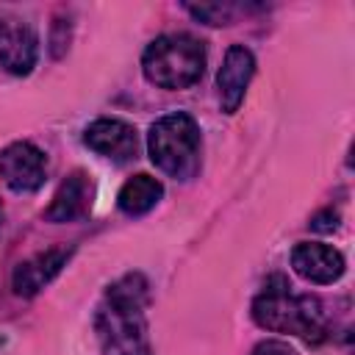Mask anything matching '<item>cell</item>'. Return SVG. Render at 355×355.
<instances>
[{
  "label": "cell",
  "mask_w": 355,
  "mask_h": 355,
  "mask_svg": "<svg viewBox=\"0 0 355 355\" xmlns=\"http://www.w3.org/2000/svg\"><path fill=\"white\" fill-rule=\"evenodd\" d=\"M150 286L144 275L130 272L108 286L97 313L94 330L105 355H144L147 352V319L144 308Z\"/></svg>",
  "instance_id": "cell-1"
},
{
  "label": "cell",
  "mask_w": 355,
  "mask_h": 355,
  "mask_svg": "<svg viewBox=\"0 0 355 355\" xmlns=\"http://www.w3.org/2000/svg\"><path fill=\"white\" fill-rule=\"evenodd\" d=\"M252 319L272 333H291L308 344H319L327 333L319 297L294 294L283 275H272L252 302Z\"/></svg>",
  "instance_id": "cell-2"
},
{
  "label": "cell",
  "mask_w": 355,
  "mask_h": 355,
  "mask_svg": "<svg viewBox=\"0 0 355 355\" xmlns=\"http://www.w3.org/2000/svg\"><path fill=\"white\" fill-rule=\"evenodd\" d=\"M141 69L161 89H189L202 78L205 44L189 33H164L147 44Z\"/></svg>",
  "instance_id": "cell-3"
},
{
  "label": "cell",
  "mask_w": 355,
  "mask_h": 355,
  "mask_svg": "<svg viewBox=\"0 0 355 355\" xmlns=\"http://www.w3.org/2000/svg\"><path fill=\"white\" fill-rule=\"evenodd\" d=\"M147 150L161 172L175 180H191L200 169V128L183 111L166 114L153 122L147 133Z\"/></svg>",
  "instance_id": "cell-4"
},
{
  "label": "cell",
  "mask_w": 355,
  "mask_h": 355,
  "mask_svg": "<svg viewBox=\"0 0 355 355\" xmlns=\"http://www.w3.org/2000/svg\"><path fill=\"white\" fill-rule=\"evenodd\" d=\"M0 178L17 194L36 191L47 178V158L31 141H14L0 150Z\"/></svg>",
  "instance_id": "cell-5"
},
{
  "label": "cell",
  "mask_w": 355,
  "mask_h": 355,
  "mask_svg": "<svg viewBox=\"0 0 355 355\" xmlns=\"http://www.w3.org/2000/svg\"><path fill=\"white\" fill-rule=\"evenodd\" d=\"M39 39L33 28L22 19L3 17L0 19V67L11 75H28L36 64Z\"/></svg>",
  "instance_id": "cell-6"
},
{
  "label": "cell",
  "mask_w": 355,
  "mask_h": 355,
  "mask_svg": "<svg viewBox=\"0 0 355 355\" xmlns=\"http://www.w3.org/2000/svg\"><path fill=\"white\" fill-rule=\"evenodd\" d=\"M252 75H255V58H252V53H250L244 44L227 47L225 61H222L219 75H216L219 103H222V111H225V114H236V111H239V105H241V100H244V92H247Z\"/></svg>",
  "instance_id": "cell-7"
},
{
  "label": "cell",
  "mask_w": 355,
  "mask_h": 355,
  "mask_svg": "<svg viewBox=\"0 0 355 355\" xmlns=\"http://www.w3.org/2000/svg\"><path fill=\"white\" fill-rule=\"evenodd\" d=\"M291 266L308 283H336L344 275V255L322 241H300L291 250Z\"/></svg>",
  "instance_id": "cell-8"
},
{
  "label": "cell",
  "mask_w": 355,
  "mask_h": 355,
  "mask_svg": "<svg viewBox=\"0 0 355 355\" xmlns=\"http://www.w3.org/2000/svg\"><path fill=\"white\" fill-rule=\"evenodd\" d=\"M69 255H72L69 247H50V250H44V252H36L33 258L22 261V263L14 269V275H11L14 291H17L19 297H33V294H39V291L64 269V263L69 261Z\"/></svg>",
  "instance_id": "cell-9"
},
{
  "label": "cell",
  "mask_w": 355,
  "mask_h": 355,
  "mask_svg": "<svg viewBox=\"0 0 355 355\" xmlns=\"http://www.w3.org/2000/svg\"><path fill=\"white\" fill-rule=\"evenodd\" d=\"M83 141H86V147H92L94 153H100L111 161H130L139 147L133 125H128L122 119H94L86 128Z\"/></svg>",
  "instance_id": "cell-10"
},
{
  "label": "cell",
  "mask_w": 355,
  "mask_h": 355,
  "mask_svg": "<svg viewBox=\"0 0 355 355\" xmlns=\"http://www.w3.org/2000/svg\"><path fill=\"white\" fill-rule=\"evenodd\" d=\"M92 194H94V189H92L89 175L75 169L72 175L64 178V183L53 194V200L44 211V219L47 222H72V219L83 216L92 208Z\"/></svg>",
  "instance_id": "cell-11"
},
{
  "label": "cell",
  "mask_w": 355,
  "mask_h": 355,
  "mask_svg": "<svg viewBox=\"0 0 355 355\" xmlns=\"http://www.w3.org/2000/svg\"><path fill=\"white\" fill-rule=\"evenodd\" d=\"M164 194V186L161 180H155L153 175H133L122 189H119V197H116V205L122 214L128 216H141L147 214Z\"/></svg>",
  "instance_id": "cell-12"
},
{
  "label": "cell",
  "mask_w": 355,
  "mask_h": 355,
  "mask_svg": "<svg viewBox=\"0 0 355 355\" xmlns=\"http://www.w3.org/2000/svg\"><path fill=\"white\" fill-rule=\"evenodd\" d=\"M189 14L208 22V25H227L233 19V8L230 6H219V3H208V6H189Z\"/></svg>",
  "instance_id": "cell-13"
},
{
  "label": "cell",
  "mask_w": 355,
  "mask_h": 355,
  "mask_svg": "<svg viewBox=\"0 0 355 355\" xmlns=\"http://www.w3.org/2000/svg\"><path fill=\"white\" fill-rule=\"evenodd\" d=\"M252 355H294V349H291L286 341L266 338V341H261V344L252 349Z\"/></svg>",
  "instance_id": "cell-14"
},
{
  "label": "cell",
  "mask_w": 355,
  "mask_h": 355,
  "mask_svg": "<svg viewBox=\"0 0 355 355\" xmlns=\"http://www.w3.org/2000/svg\"><path fill=\"white\" fill-rule=\"evenodd\" d=\"M311 227H313V230H322V233H330V230L338 227V214H336L333 208H327V211H322V214H316V216L311 219Z\"/></svg>",
  "instance_id": "cell-15"
}]
</instances>
